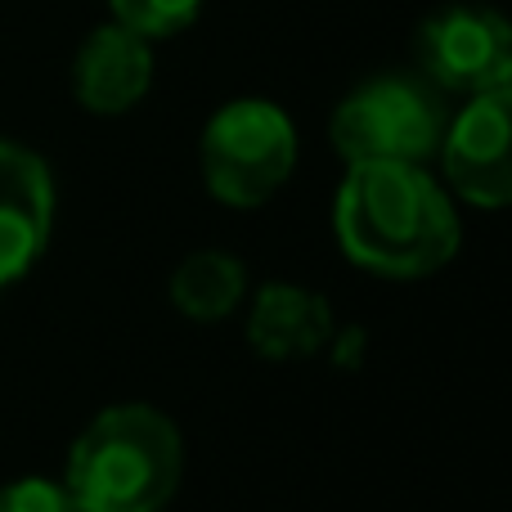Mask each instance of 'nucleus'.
<instances>
[{"label": "nucleus", "mask_w": 512, "mask_h": 512, "mask_svg": "<svg viewBox=\"0 0 512 512\" xmlns=\"http://www.w3.org/2000/svg\"><path fill=\"white\" fill-rule=\"evenodd\" d=\"M333 230L360 270L427 279L459 252V212L418 162H355L333 203Z\"/></svg>", "instance_id": "obj_1"}, {"label": "nucleus", "mask_w": 512, "mask_h": 512, "mask_svg": "<svg viewBox=\"0 0 512 512\" xmlns=\"http://www.w3.org/2000/svg\"><path fill=\"white\" fill-rule=\"evenodd\" d=\"M185 468L180 432L153 405H113L77 436L68 486L77 512H162Z\"/></svg>", "instance_id": "obj_2"}, {"label": "nucleus", "mask_w": 512, "mask_h": 512, "mask_svg": "<svg viewBox=\"0 0 512 512\" xmlns=\"http://www.w3.org/2000/svg\"><path fill=\"white\" fill-rule=\"evenodd\" d=\"M198 162L216 203L248 212L288 185L297 167V126L270 99H230L207 122Z\"/></svg>", "instance_id": "obj_3"}, {"label": "nucleus", "mask_w": 512, "mask_h": 512, "mask_svg": "<svg viewBox=\"0 0 512 512\" xmlns=\"http://www.w3.org/2000/svg\"><path fill=\"white\" fill-rule=\"evenodd\" d=\"M328 140L346 158V167L355 162H418L423 167L427 158L441 153L445 108L418 81L378 77L364 81L333 108Z\"/></svg>", "instance_id": "obj_4"}, {"label": "nucleus", "mask_w": 512, "mask_h": 512, "mask_svg": "<svg viewBox=\"0 0 512 512\" xmlns=\"http://www.w3.org/2000/svg\"><path fill=\"white\" fill-rule=\"evenodd\" d=\"M441 167L450 189L472 207H512V90L468 95L445 122Z\"/></svg>", "instance_id": "obj_5"}, {"label": "nucleus", "mask_w": 512, "mask_h": 512, "mask_svg": "<svg viewBox=\"0 0 512 512\" xmlns=\"http://www.w3.org/2000/svg\"><path fill=\"white\" fill-rule=\"evenodd\" d=\"M512 59V23L490 5H445L418 27V63L441 90H495Z\"/></svg>", "instance_id": "obj_6"}, {"label": "nucleus", "mask_w": 512, "mask_h": 512, "mask_svg": "<svg viewBox=\"0 0 512 512\" xmlns=\"http://www.w3.org/2000/svg\"><path fill=\"white\" fill-rule=\"evenodd\" d=\"M54 180L23 144L0 140V288L23 279L50 243Z\"/></svg>", "instance_id": "obj_7"}, {"label": "nucleus", "mask_w": 512, "mask_h": 512, "mask_svg": "<svg viewBox=\"0 0 512 512\" xmlns=\"http://www.w3.org/2000/svg\"><path fill=\"white\" fill-rule=\"evenodd\" d=\"M153 86V41L122 23H104L81 41L72 63V90L86 113L117 117Z\"/></svg>", "instance_id": "obj_8"}, {"label": "nucleus", "mask_w": 512, "mask_h": 512, "mask_svg": "<svg viewBox=\"0 0 512 512\" xmlns=\"http://www.w3.org/2000/svg\"><path fill=\"white\" fill-rule=\"evenodd\" d=\"M248 342L265 360H301L333 342V310L319 292L297 283H265L252 301Z\"/></svg>", "instance_id": "obj_9"}, {"label": "nucleus", "mask_w": 512, "mask_h": 512, "mask_svg": "<svg viewBox=\"0 0 512 512\" xmlns=\"http://www.w3.org/2000/svg\"><path fill=\"white\" fill-rule=\"evenodd\" d=\"M248 292V270L239 256L230 252H189L171 274V301L180 315L198 319V324H216V319L234 315V306Z\"/></svg>", "instance_id": "obj_10"}, {"label": "nucleus", "mask_w": 512, "mask_h": 512, "mask_svg": "<svg viewBox=\"0 0 512 512\" xmlns=\"http://www.w3.org/2000/svg\"><path fill=\"white\" fill-rule=\"evenodd\" d=\"M108 9H113V23L131 27L149 41H162V36L185 32L198 18L203 0H108Z\"/></svg>", "instance_id": "obj_11"}, {"label": "nucleus", "mask_w": 512, "mask_h": 512, "mask_svg": "<svg viewBox=\"0 0 512 512\" xmlns=\"http://www.w3.org/2000/svg\"><path fill=\"white\" fill-rule=\"evenodd\" d=\"M0 512H77V504H72L68 486H59V481L23 477L0 490Z\"/></svg>", "instance_id": "obj_12"}, {"label": "nucleus", "mask_w": 512, "mask_h": 512, "mask_svg": "<svg viewBox=\"0 0 512 512\" xmlns=\"http://www.w3.org/2000/svg\"><path fill=\"white\" fill-rule=\"evenodd\" d=\"M360 342H364V337H360V328H346V333H342V342H337V351H333L342 369H351V364L360 360Z\"/></svg>", "instance_id": "obj_13"}]
</instances>
